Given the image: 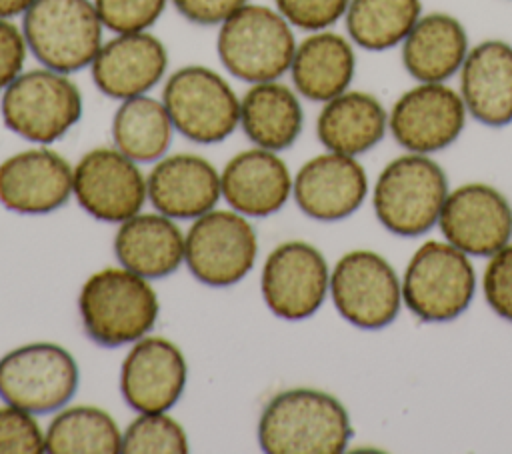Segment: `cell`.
I'll return each instance as SVG.
<instances>
[{"mask_svg": "<svg viewBox=\"0 0 512 454\" xmlns=\"http://www.w3.org/2000/svg\"><path fill=\"white\" fill-rule=\"evenodd\" d=\"M352 434L344 404L316 388L274 394L258 420V444L268 454H340Z\"/></svg>", "mask_w": 512, "mask_h": 454, "instance_id": "obj_1", "label": "cell"}, {"mask_svg": "<svg viewBox=\"0 0 512 454\" xmlns=\"http://www.w3.org/2000/svg\"><path fill=\"white\" fill-rule=\"evenodd\" d=\"M78 314L92 342L118 348L154 330L160 302L148 278L124 266H108L90 274L82 284Z\"/></svg>", "mask_w": 512, "mask_h": 454, "instance_id": "obj_2", "label": "cell"}, {"mask_svg": "<svg viewBox=\"0 0 512 454\" xmlns=\"http://www.w3.org/2000/svg\"><path fill=\"white\" fill-rule=\"evenodd\" d=\"M296 44L294 26L276 8L248 2L218 26L216 54L230 76L256 84L288 74Z\"/></svg>", "mask_w": 512, "mask_h": 454, "instance_id": "obj_3", "label": "cell"}, {"mask_svg": "<svg viewBox=\"0 0 512 454\" xmlns=\"http://www.w3.org/2000/svg\"><path fill=\"white\" fill-rule=\"evenodd\" d=\"M448 192L446 172L430 154L406 152L380 170L372 206L388 232L414 238L438 224Z\"/></svg>", "mask_w": 512, "mask_h": 454, "instance_id": "obj_4", "label": "cell"}, {"mask_svg": "<svg viewBox=\"0 0 512 454\" xmlns=\"http://www.w3.org/2000/svg\"><path fill=\"white\" fill-rule=\"evenodd\" d=\"M82 92L70 74L40 66L24 70L2 94L4 126L16 136L50 146L82 118Z\"/></svg>", "mask_w": 512, "mask_h": 454, "instance_id": "obj_5", "label": "cell"}, {"mask_svg": "<svg viewBox=\"0 0 512 454\" xmlns=\"http://www.w3.org/2000/svg\"><path fill=\"white\" fill-rule=\"evenodd\" d=\"M104 30L92 0H34L22 14L30 54L40 66L64 74L90 68Z\"/></svg>", "mask_w": 512, "mask_h": 454, "instance_id": "obj_6", "label": "cell"}, {"mask_svg": "<svg viewBox=\"0 0 512 454\" xmlns=\"http://www.w3.org/2000/svg\"><path fill=\"white\" fill-rule=\"evenodd\" d=\"M402 302L422 322H448L470 306L476 272L470 256L442 240L424 242L406 264Z\"/></svg>", "mask_w": 512, "mask_h": 454, "instance_id": "obj_7", "label": "cell"}, {"mask_svg": "<svg viewBox=\"0 0 512 454\" xmlns=\"http://www.w3.org/2000/svg\"><path fill=\"white\" fill-rule=\"evenodd\" d=\"M162 102L174 130L196 144L224 142L240 126V98L230 82L202 64H188L164 80Z\"/></svg>", "mask_w": 512, "mask_h": 454, "instance_id": "obj_8", "label": "cell"}, {"mask_svg": "<svg viewBox=\"0 0 512 454\" xmlns=\"http://www.w3.org/2000/svg\"><path fill=\"white\" fill-rule=\"evenodd\" d=\"M258 258V236L248 216L212 208L192 220L184 234V264L204 286L228 288L242 282Z\"/></svg>", "mask_w": 512, "mask_h": 454, "instance_id": "obj_9", "label": "cell"}, {"mask_svg": "<svg viewBox=\"0 0 512 454\" xmlns=\"http://www.w3.org/2000/svg\"><path fill=\"white\" fill-rule=\"evenodd\" d=\"M78 382L76 358L54 342L22 344L0 358V398L36 416L64 408Z\"/></svg>", "mask_w": 512, "mask_h": 454, "instance_id": "obj_10", "label": "cell"}, {"mask_svg": "<svg viewBox=\"0 0 512 454\" xmlns=\"http://www.w3.org/2000/svg\"><path fill=\"white\" fill-rule=\"evenodd\" d=\"M330 296L338 314L356 328L380 330L402 308V282L374 250H350L330 270Z\"/></svg>", "mask_w": 512, "mask_h": 454, "instance_id": "obj_11", "label": "cell"}, {"mask_svg": "<svg viewBox=\"0 0 512 454\" xmlns=\"http://www.w3.org/2000/svg\"><path fill=\"white\" fill-rule=\"evenodd\" d=\"M266 308L282 320L314 316L330 294V268L324 254L304 240H286L272 248L260 272Z\"/></svg>", "mask_w": 512, "mask_h": 454, "instance_id": "obj_12", "label": "cell"}, {"mask_svg": "<svg viewBox=\"0 0 512 454\" xmlns=\"http://www.w3.org/2000/svg\"><path fill=\"white\" fill-rule=\"evenodd\" d=\"M72 196L94 220L120 224L138 214L148 200L146 176L138 162L116 146H98L74 164Z\"/></svg>", "mask_w": 512, "mask_h": 454, "instance_id": "obj_13", "label": "cell"}, {"mask_svg": "<svg viewBox=\"0 0 512 454\" xmlns=\"http://www.w3.org/2000/svg\"><path fill=\"white\" fill-rule=\"evenodd\" d=\"M466 118L458 90L446 82H416L388 110V130L406 152L434 154L460 138Z\"/></svg>", "mask_w": 512, "mask_h": 454, "instance_id": "obj_14", "label": "cell"}, {"mask_svg": "<svg viewBox=\"0 0 512 454\" xmlns=\"http://www.w3.org/2000/svg\"><path fill=\"white\" fill-rule=\"evenodd\" d=\"M438 226L444 240L464 254L490 258L512 238V206L490 184H462L448 192Z\"/></svg>", "mask_w": 512, "mask_h": 454, "instance_id": "obj_15", "label": "cell"}, {"mask_svg": "<svg viewBox=\"0 0 512 454\" xmlns=\"http://www.w3.org/2000/svg\"><path fill=\"white\" fill-rule=\"evenodd\" d=\"M188 364L164 336L136 340L120 366V394L134 412H168L184 394Z\"/></svg>", "mask_w": 512, "mask_h": 454, "instance_id": "obj_16", "label": "cell"}, {"mask_svg": "<svg viewBox=\"0 0 512 454\" xmlns=\"http://www.w3.org/2000/svg\"><path fill=\"white\" fill-rule=\"evenodd\" d=\"M74 166L48 146L26 148L0 162V204L16 214H50L72 196Z\"/></svg>", "mask_w": 512, "mask_h": 454, "instance_id": "obj_17", "label": "cell"}, {"mask_svg": "<svg viewBox=\"0 0 512 454\" xmlns=\"http://www.w3.org/2000/svg\"><path fill=\"white\" fill-rule=\"evenodd\" d=\"M368 176L356 156L322 152L306 160L292 182V196L302 214L318 222L352 216L366 200Z\"/></svg>", "mask_w": 512, "mask_h": 454, "instance_id": "obj_18", "label": "cell"}, {"mask_svg": "<svg viewBox=\"0 0 512 454\" xmlns=\"http://www.w3.org/2000/svg\"><path fill=\"white\" fill-rule=\"evenodd\" d=\"M168 50L150 30L122 32L104 40L90 74L94 86L112 100L148 94L166 78Z\"/></svg>", "mask_w": 512, "mask_h": 454, "instance_id": "obj_19", "label": "cell"}, {"mask_svg": "<svg viewBox=\"0 0 512 454\" xmlns=\"http://www.w3.org/2000/svg\"><path fill=\"white\" fill-rule=\"evenodd\" d=\"M148 200L156 212L174 220H194L222 198L220 172L200 154H166L146 176Z\"/></svg>", "mask_w": 512, "mask_h": 454, "instance_id": "obj_20", "label": "cell"}, {"mask_svg": "<svg viewBox=\"0 0 512 454\" xmlns=\"http://www.w3.org/2000/svg\"><path fill=\"white\" fill-rule=\"evenodd\" d=\"M292 174L274 150L252 146L234 154L220 170L222 198L248 218L276 214L292 196Z\"/></svg>", "mask_w": 512, "mask_h": 454, "instance_id": "obj_21", "label": "cell"}, {"mask_svg": "<svg viewBox=\"0 0 512 454\" xmlns=\"http://www.w3.org/2000/svg\"><path fill=\"white\" fill-rule=\"evenodd\" d=\"M458 78L468 116L490 128L512 124V44L490 38L470 46Z\"/></svg>", "mask_w": 512, "mask_h": 454, "instance_id": "obj_22", "label": "cell"}, {"mask_svg": "<svg viewBox=\"0 0 512 454\" xmlns=\"http://www.w3.org/2000/svg\"><path fill=\"white\" fill-rule=\"evenodd\" d=\"M288 74L302 98L324 104L350 88L356 74L354 44L330 28L308 32L296 44Z\"/></svg>", "mask_w": 512, "mask_h": 454, "instance_id": "obj_23", "label": "cell"}, {"mask_svg": "<svg viewBox=\"0 0 512 454\" xmlns=\"http://www.w3.org/2000/svg\"><path fill=\"white\" fill-rule=\"evenodd\" d=\"M114 254L120 266L148 280L164 278L184 262V232L166 214L138 212L118 224Z\"/></svg>", "mask_w": 512, "mask_h": 454, "instance_id": "obj_24", "label": "cell"}, {"mask_svg": "<svg viewBox=\"0 0 512 454\" xmlns=\"http://www.w3.org/2000/svg\"><path fill=\"white\" fill-rule=\"evenodd\" d=\"M402 66L416 82H446L456 76L470 52L464 24L448 12L418 18L400 44Z\"/></svg>", "mask_w": 512, "mask_h": 454, "instance_id": "obj_25", "label": "cell"}, {"mask_svg": "<svg viewBox=\"0 0 512 454\" xmlns=\"http://www.w3.org/2000/svg\"><path fill=\"white\" fill-rule=\"evenodd\" d=\"M388 132V110L364 90H346L322 104L316 118L320 144L338 154L360 156L372 150Z\"/></svg>", "mask_w": 512, "mask_h": 454, "instance_id": "obj_26", "label": "cell"}, {"mask_svg": "<svg viewBox=\"0 0 512 454\" xmlns=\"http://www.w3.org/2000/svg\"><path fill=\"white\" fill-rule=\"evenodd\" d=\"M240 128L254 146L274 152L290 148L304 128L300 94L280 80L250 84L240 98Z\"/></svg>", "mask_w": 512, "mask_h": 454, "instance_id": "obj_27", "label": "cell"}, {"mask_svg": "<svg viewBox=\"0 0 512 454\" xmlns=\"http://www.w3.org/2000/svg\"><path fill=\"white\" fill-rule=\"evenodd\" d=\"M114 146L138 164L156 162L168 154L174 136V124L162 98L150 94L120 100L112 116Z\"/></svg>", "mask_w": 512, "mask_h": 454, "instance_id": "obj_28", "label": "cell"}, {"mask_svg": "<svg viewBox=\"0 0 512 454\" xmlns=\"http://www.w3.org/2000/svg\"><path fill=\"white\" fill-rule=\"evenodd\" d=\"M420 16V0H350L346 36L358 48L384 52L400 46Z\"/></svg>", "mask_w": 512, "mask_h": 454, "instance_id": "obj_29", "label": "cell"}, {"mask_svg": "<svg viewBox=\"0 0 512 454\" xmlns=\"http://www.w3.org/2000/svg\"><path fill=\"white\" fill-rule=\"evenodd\" d=\"M50 454H116L122 432L116 420L98 406H64L44 430Z\"/></svg>", "mask_w": 512, "mask_h": 454, "instance_id": "obj_30", "label": "cell"}, {"mask_svg": "<svg viewBox=\"0 0 512 454\" xmlns=\"http://www.w3.org/2000/svg\"><path fill=\"white\" fill-rule=\"evenodd\" d=\"M124 454H182L188 452V436L178 420L166 412H138L122 430Z\"/></svg>", "mask_w": 512, "mask_h": 454, "instance_id": "obj_31", "label": "cell"}, {"mask_svg": "<svg viewBox=\"0 0 512 454\" xmlns=\"http://www.w3.org/2000/svg\"><path fill=\"white\" fill-rule=\"evenodd\" d=\"M106 30L112 34L150 30L170 0H92Z\"/></svg>", "mask_w": 512, "mask_h": 454, "instance_id": "obj_32", "label": "cell"}, {"mask_svg": "<svg viewBox=\"0 0 512 454\" xmlns=\"http://www.w3.org/2000/svg\"><path fill=\"white\" fill-rule=\"evenodd\" d=\"M40 452H46V440L36 414L4 402L0 406V454Z\"/></svg>", "mask_w": 512, "mask_h": 454, "instance_id": "obj_33", "label": "cell"}, {"mask_svg": "<svg viewBox=\"0 0 512 454\" xmlns=\"http://www.w3.org/2000/svg\"><path fill=\"white\" fill-rule=\"evenodd\" d=\"M350 0H274V8L298 30H328L344 18Z\"/></svg>", "mask_w": 512, "mask_h": 454, "instance_id": "obj_34", "label": "cell"}, {"mask_svg": "<svg viewBox=\"0 0 512 454\" xmlns=\"http://www.w3.org/2000/svg\"><path fill=\"white\" fill-rule=\"evenodd\" d=\"M482 292L492 312L512 322V242L490 256L482 274Z\"/></svg>", "mask_w": 512, "mask_h": 454, "instance_id": "obj_35", "label": "cell"}, {"mask_svg": "<svg viewBox=\"0 0 512 454\" xmlns=\"http://www.w3.org/2000/svg\"><path fill=\"white\" fill-rule=\"evenodd\" d=\"M28 52L22 26L0 18V94L24 72Z\"/></svg>", "mask_w": 512, "mask_h": 454, "instance_id": "obj_36", "label": "cell"}, {"mask_svg": "<svg viewBox=\"0 0 512 454\" xmlns=\"http://www.w3.org/2000/svg\"><path fill=\"white\" fill-rule=\"evenodd\" d=\"M250 0H170L176 12L198 26H220Z\"/></svg>", "mask_w": 512, "mask_h": 454, "instance_id": "obj_37", "label": "cell"}, {"mask_svg": "<svg viewBox=\"0 0 512 454\" xmlns=\"http://www.w3.org/2000/svg\"><path fill=\"white\" fill-rule=\"evenodd\" d=\"M34 0H0V18L14 20L16 16H22Z\"/></svg>", "mask_w": 512, "mask_h": 454, "instance_id": "obj_38", "label": "cell"}]
</instances>
